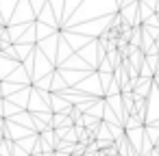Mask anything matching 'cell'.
Wrapping results in <instances>:
<instances>
[{
	"label": "cell",
	"instance_id": "4",
	"mask_svg": "<svg viewBox=\"0 0 159 156\" xmlns=\"http://www.w3.org/2000/svg\"><path fill=\"white\" fill-rule=\"evenodd\" d=\"M35 126H37V130H39V132H44V130H48V128H50V126H46V124H42V121H37Z\"/></svg>",
	"mask_w": 159,
	"mask_h": 156
},
{
	"label": "cell",
	"instance_id": "2",
	"mask_svg": "<svg viewBox=\"0 0 159 156\" xmlns=\"http://www.w3.org/2000/svg\"><path fill=\"white\" fill-rule=\"evenodd\" d=\"M66 115L72 119V121H76L81 115H83V108L81 106H68V111H66Z\"/></svg>",
	"mask_w": 159,
	"mask_h": 156
},
{
	"label": "cell",
	"instance_id": "5",
	"mask_svg": "<svg viewBox=\"0 0 159 156\" xmlns=\"http://www.w3.org/2000/svg\"><path fill=\"white\" fill-rule=\"evenodd\" d=\"M39 156H57V154H55L52 150H46V152H44V154H39Z\"/></svg>",
	"mask_w": 159,
	"mask_h": 156
},
{
	"label": "cell",
	"instance_id": "3",
	"mask_svg": "<svg viewBox=\"0 0 159 156\" xmlns=\"http://www.w3.org/2000/svg\"><path fill=\"white\" fill-rule=\"evenodd\" d=\"M0 52H5V54H7V57H9V59H16V61H18V59H20V57H18V54H16V50H13V46H11V44H9V46H7V48H2V50H0Z\"/></svg>",
	"mask_w": 159,
	"mask_h": 156
},
{
	"label": "cell",
	"instance_id": "1",
	"mask_svg": "<svg viewBox=\"0 0 159 156\" xmlns=\"http://www.w3.org/2000/svg\"><path fill=\"white\" fill-rule=\"evenodd\" d=\"M139 124H142V119H139L137 115H126V121H124V130L129 132V130H133V128H139Z\"/></svg>",
	"mask_w": 159,
	"mask_h": 156
}]
</instances>
